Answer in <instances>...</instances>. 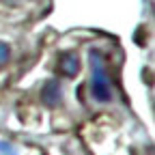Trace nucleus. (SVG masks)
<instances>
[{"mask_svg": "<svg viewBox=\"0 0 155 155\" xmlns=\"http://www.w3.org/2000/svg\"><path fill=\"white\" fill-rule=\"evenodd\" d=\"M63 99V88L56 80H50L45 82V86L41 88V101L48 106V108H56Z\"/></svg>", "mask_w": 155, "mask_h": 155, "instance_id": "f03ea898", "label": "nucleus"}, {"mask_svg": "<svg viewBox=\"0 0 155 155\" xmlns=\"http://www.w3.org/2000/svg\"><path fill=\"white\" fill-rule=\"evenodd\" d=\"M91 93L101 104L112 99L110 75H108V69H106L104 54L99 50H91Z\"/></svg>", "mask_w": 155, "mask_h": 155, "instance_id": "f257e3e1", "label": "nucleus"}, {"mask_svg": "<svg viewBox=\"0 0 155 155\" xmlns=\"http://www.w3.org/2000/svg\"><path fill=\"white\" fill-rule=\"evenodd\" d=\"M58 69H61V73L67 75V78L78 75V71H80V61H78V54H73V52L61 54V58H58Z\"/></svg>", "mask_w": 155, "mask_h": 155, "instance_id": "7ed1b4c3", "label": "nucleus"}, {"mask_svg": "<svg viewBox=\"0 0 155 155\" xmlns=\"http://www.w3.org/2000/svg\"><path fill=\"white\" fill-rule=\"evenodd\" d=\"M0 155H17V149L11 142L2 140V142H0Z\"/></svg>", "mask_w": 155, "mask_h": 155, "instance_id": "39448f33", "label": "nucleus"}, {"mask_svg": "<svg viewBox=\"0 0 155 155\" xmlns=\"http://www.w3.org/2000/svg\"><path fill=\"white\" fill-rule=\"evenodd\" d=\"M9 56H11V48L7 43L0 41V69H2L7 63H9Z\"/></svg>", "mask_w": 155, "mask_h": 155, "instance_id": "20e7f679", "label": "nucleus"}]
</instances>
